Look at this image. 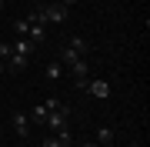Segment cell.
Listing matches in <instances>:
<instances>
[{
    "label": "cell",
    "instance_id": "obj_1",
    "mask_svg": "<svg viewBox=\"0 0 150 147\" xmlns=\"http://www.w3.org/2000/svg\"><path fill=\"white\" fill-rule=\"evenodd\" d=\"M13 27H17V37H27L33 47L47 44V27H43L40 20H33V17H23V20H17Z\"/></svg>",
    "mask_w": 150,
    "mask_h": 147
},
{
    "label": "cell",
    "instance_id": "obj_2",
    "mask_svg": "<svg viewBox=\"0 0 150 147\" xmlns=\"http://www.w3.org/2000/svg\"><path fill=\"white\" fill-rule=\"evenodd\" d=\"M80 57H90V47H87V40L83 37H70L67 40V44H64V50H60V64H64V67H70V64H74V60H80Z\"/></svg>",
    "mask_w": 150,
    "mask_h": 147
},
{
    "label": "cell",
    "instance_id": "obj_3",
    "mask_svg": "<svg viewBox=\"0 0 150 147\" xmlns=\"http://www.w3.org/2000/svg\"><path fill=\"white\" fill-rule=\"evenodd\" d=\"M80 90H87V94H90V97H97V100H107L110 94H113V84L107 80V77H90V80L80 84Z\"/></svg>",
    "mask_w": 150,
    "mask_h": 147
},
{
    "label": "cell",
    "instance_id": "obj_4",
    "mask_svg": "<svg viewBox=\"0 0 150 147\" xmlns=\"http://www.w3.org/2000/svg\"><path fill=\"white\" fill-rule=\"evenodd\" d=\"M37 7H40L43 23H64V20H67V10H70V7L57 4V0H54V4H37Z\"/></svg>",
    "mask_w": 150,
    "mask_h": 147
},
{
    "label": "cell",
    "instance_id": "obj_5",
    "mask_svg": "<svg viewBox=\"0 0 150 147\" xmlns=\"http://www.w3.org/2000/svg\"><path fill=\"white\" fill-rule=\"evenodd\" d=\"M67 70H70V77H74V84L80 87V84L87 80V74H90V57H80V60H74V64H70Z\"/></svg>",
    "mask_w": 150,
    "mask_h": 147
},
{
    "label": "cell",
    "instance_id": "obj_6",
    "mask_svg": "<svg viewBox=\"0 0 150 147\" xmlns=\"http://www.w3.org/2000/svg\"><path fill=\"white\" fill-rule=\"evenodd\" d=\"M67 114H70V107H67V104H60L57 110H50V114H47V124H43V127H50V131L67 127Z\"/></svg>",
    "mask_w": 150,
    "mask_h": 147
},
{
    "label": "cell",
    "instance_id": "obj_7",
    "mask_svg": "<svg viewBox=\"0 0 150 147\" xmlns=\"http://www.w3.org/2000/svg\"><path fill=\"white\" fill-rule=\"evenodd\" d=\"M93 144L97 147H113V144H117V131H113V127H97Z\"/></svg>",
    "mask_w": 150,
    "mask_h": 147
},
{
    "label": "cell",
    "instance_id": "obj_8",
    "mask_svg": "<svg viewBox=\"0 0 150 147\" xmlns=\"http://www.w3.org/2000/svg\"><path fill=\"white\" fill-rule=\"evenodd\" d=\"M13 134H17V137H27V134H30V117L23 114V110L13 114Z\"/></svg>",
    "mask_w": 150,
    "mask_h": 147
},
{
    "label": "cell",
    "instance_id": "obj_9",
    "mask_svg": "<svg viewBox=\"0 0 150 147\" xmlns=\"http://www.w3.org/2000/svg\"><path fill=\"white\" fill-rule=\"evenodd\" d=\"M47 114H50V110L43 107V100H40V104H33V107L27 110V117H30V124H37V127H43V124H47Z\"/></svg>",
    "mask_w": 150,
    "mask_h": 147
},
{
    "label": "cell",
    "instance_id": "obj_10",
    "mask_svg": "<svg viewBox=\"0 0 150 147\" xmlns=\"http://www.w3.org/2000/svg\"><path fill=\"white\" fill-rule=\"evenodd\" d=\"M10 47H13V54H20V57H33V50H37V47H33L27 37H17Z\"/></svg>",
    "mask_w": 150,
    "mask_h": 147
},
{
    "label": "cell",
    "instance_id": "obj_11",
    "mask_svg": "<svg viewBox=\"0 0 150 147\" xmlns=\"http://www.w3.org/2000/svg\"><path fill=\"white\" fill-rule=\"evenodd\" d=\"M64 70H67V67L60 64V60H50V64L43 67V77H47V80H60V77H64Z\"/></svg>",
    "mask_w": 150,
    "mask_h": 147
},
{
    "label": "cell",
    "instance_id": "obj_12",
    "mask_svg": "<svg viewBox=\"0 0 150 147\" xmlns=\"http://www.w3.org/2000/svg\"><path fill=\"white\" fill-rule=\"evenodd\" d=\"M4 64H10V70H23V67L30 64V57H20V54H13V47H10V57H7Z\"/></svg>",
    "mask_w": 150,
    "mask_h": 147
},
{
    "label": "cell",
    "instance_id": "obj_13",
    "mask_svg": "<svg viewBox=\"0 0 150 147\" xmlns=\"http://www.w3.org/2000/svg\"><path fill=\"white\" fill-rule=\"evenodd\" d=\"M43 147H64V144H60L57 134H50V137H43Z\"/></svg>",
    "mask_w": 150,
    "mask_h": 147
},
{
    "label": "cell",
    "instance_id": "obj_14",
    "mask_svg": "<svg viewBox=\"0 0 150 147\" xmlns=\"http://www.w3.org/2000/svg\"><path fill=\"white\" fill-rule=\"evenodd\" d=\"M60 104H64V100H60V97H47V100H43V107H47V110H57Z\"/></svg>",
    "mask_w": 150,
    "mask_h": 147
},
{
    "label": "cell",
    "instance_id": "obj_15",
    "mask_svg": "<svg viewBox=\"0 0 150 147\" xmlns=\"http://www.w3.org/2000/svg\"><path fill=\"white\" fill-rule=\"evenodd\" d=\"M7 57H10V44H0V64H4Z\"/></svg>",
    "mask_w": 150,
    "mask_h": 147
},
{
    "label": "cell",
    "instance_id": "obj_16",
    "mask_svg": "<svg viewBox=\"0 0 150 147\" xmlns=\"http://www.w3.org/2000/svg\"><path fill=\"white\" fill-rule=\"evenodd\" d=\"M57 4H64V7H74V4H77V0H57Z\"/></svg>",
    "mask_w": 150,
    "mask_h": 147
},
{
    "label": "cell",
    "instance_id": "obj_17",
    "mask_svg": "<svg viewBox=\"0 0 150 147\" xmlns=\"http://www.w3.org/2000/svg\"><path fill=\"white\" fill-rule=\"evenodd\" d=\"M80 147H97V144H93V141H87V144H80Z\"/></svg>",
    "mask_w": 150,
    "mask_h": 147
},
{
    "label": "cell",
    "instance_id": "obj_18",
    "mask_svg": "<svg viewBox=\"0 0 150 147\" xmlns=\"http://www.w3.org/2000/svg\"><path fill=\"white\" fill-rule=\"evenodd\" d=\"M4 4H7V0H0V10H4Z\"/></svg>",
    "mask_w": 150,
    "mask_h": 147
},
{
    "label": "cell",
    "instance_id": "obj_19",
    "mask_svg": "<svg viewBox=\"0 0 150 147\" xmlns=\"http://www.w3.org/2000/svg\"><path fill=\"white\" fill-rule=\"evenodd\" d=\"M0 74H4V64H0Z\"/></svg>",
    "mask_w": 150,
    "mask_h": 147
},
{
    "label": "cell",
    "instance_id": "obj_20",
    "mask_svg": "<svg viewBox=\"0 0 150 147\" xmlns=\"http://www.w3.org/2000/svg\"><path fill=\"white\" fill-rule=\"evenodd\" d=\"M130 147H140V144H130Z\"/></svg>",
    "mask_w": 150,
    "mask_h": 147
}]
</instances>
